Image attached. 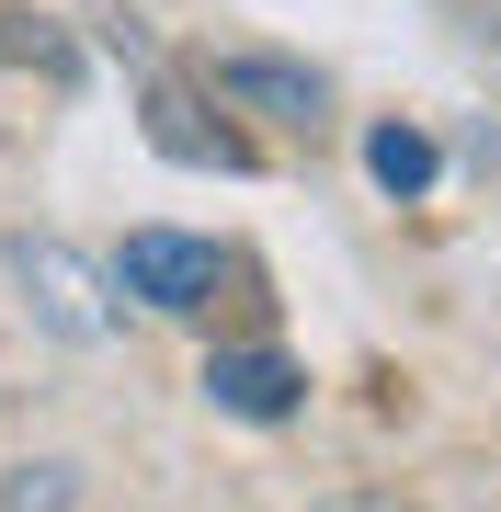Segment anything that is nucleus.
I'll return each instance as SVG.
<instances>
[{
  "label": "nucleus",
  "mask_w": 501,
  "mask_h": 512,
  "mask_svg": "<svg viewBox=\"0 0 501 512\" xmlns=\"http://www.w3.org/2000/svg\"><path fill=\"white\" fill-rule=\"evenodd\" d=\"M365 171H376V194L410 205V194H433V171H445V160H433L422 126H376V137H365Z\"/></svg>",
  "instance_id": "6"
},
{
  "label": "nucleus",
  "mask_w": 501,
  "mask_h": 512,
  "mask_svg": "<svg viewBox=\"0 0 501 512\" xmlns=\"http://www.w3.org/2000/svg\"><path fill=\"white\" fill-rule=\"evenodd\" d=\"M217 103H251V114H274V126H308L319 114V80L297 69V57H217Z\"/></svg>",
  "instance_id": "5"
},
{
  "label": "nucleus",
  "mask_w": 501,
  "mask_h": 512,
  "mask_svg": "<svg viewBox=\"0 0 501 512\" xmlns=\"http://www.w3.org/2000/svg\"><path fill=\"white\" fill-rule=\"evenodd\" d=\"M12 274H23V296H35V319L57 330V342H103V330H114L103 274L69 251V239H35V228H23V239H12Z\"/></svg>",
  "instance_id": "2"
},
{
  "label": "nucleus",
  "mask_w": 501,
  "mask_h": 512,
  "mask_svg": "<svg viewBox=\"0 0 501 512\" xmlns=\"http://www.w3.org/2000/svg\"><path fill=\"white\" fill-rule=\"evenodd\" d=\"M0 57H12V69H46V80H69V69H80L69 35H57V23H35V12H0Z\"/></svg>",
  "instance_id": "8"
},
{
  "label": "nucleus",
  "mask_w": 501,
  "mask_h": 512,
  "mask_svg": "<svg viewBox=\"0 0 501 512\" xmlns=\"http://www.w3.org/2000/svg\"><path fill=\"white\" fill-rule=\"evenodd\" d=\"M205 399H217L228 421H297L308 376L285 365L274 342H240V353H205Z\"/></svg>",
  "instance_id": "4"
},
{
  "label": "nucleus",
  "mask_w": 501,
  "mask_h": 512,
  "mask_svg": "<svg viewBox=\"0 0 501 512\" xmlns=\"http://www.w3.org/2000/svg\"><path fill=\"white\" fill-rule=\"evenodd\" d=\"M149 148L183 160V171H251V137L228 114H205L194 80H149Z\"/></svg>",
  "instance_id": "3"
},
{
  "label": "nucleus",
  "mask_w": 501,
  "mask_h": 512,
  "mask_svg": "<svg viewBox=\"0 0 501 512\" xmlns=\"http://www.w3.org/2000/svg\"><path fill=\"white\" fill-rule=\"evenodd\" d=\"M217 274H228V251L194 239V228H126V251H114V285L137 308H160V319H194L217 296Z\"/></svg>",
  "instance_id": "1"
},
{
  "label": "nucleus",
  "mask_w": 501,
  "mask_h": 512,
  "mask_svg": "<svg viewBox=\"0 0 501 512\" xmlns=\"http://www.w3.org/2000/svg\"><path fill=\"white\" fill-rule=\"evenodd\" d=\"M69 501H80V467L69 456H35V467L0 478V512H69Z\"/></svg>",
  "instance_id": "7"
}]
</instances>
